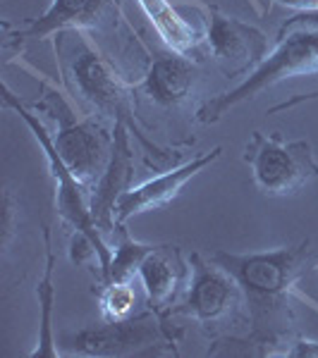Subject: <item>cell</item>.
<instances>
[{
  "label": "cell",
  "mask_w": 318,
  "mask_h": 358,
  "mask_svg": "<svg viewBox=\"0 0 318 358\" xmlns=\"http://www.w3.org/2000/svg\"><path fill=\"white\" fill-rule=\"evenodd\" d=\"M208 258L240 282L249 315V330L244 337L225 334L213 339L208 354H225L228 349L242 346L237 354L287 356V346L297 334L294 301H306L318 310V303L299 292V282L314 261L309 239L299 241L297 246H282L273 251H213Z\"/></svg>",
  "instance_id": "1"
},
{
  "label": "cell",
  "mask_w": 318,
  "mask_h": 358,
  "mask_svg": "<svg viewBox=\"0 0 318 358\" xmlns=\"http://www.w3.org/2000/svg\"><path fill=\"white\" fill-rule=\"evenodd\" d=\"M53 45L60 84L65 86V94L77 101L79 110L94 115L103 122H111V127L118 122L127 124L132 136H137V141L148 153L165 160L167 153L160 151L153 141H148L139 127L137 84L127 82L115 69V62L98 50L89 31L65 29V31L55 34Z\"/></svg>",
  "instance_id": "2"
},
{
  "label": "cell",
  "mask_w": 318,
  "mask_h": 358,
  "mask_svg": "<svg viewBox=\"0 0 318 358\" xmlns=\"http://www.w3.org/2000/svg\"><path fill=\"white\" fill-rule=\"evenodd\" d=\"M318 74V13H299L287 20L277 31L275 48L265 55L249 77L235 89L208 98L196 110L201 124H216L233 108L254 101L263 91L297 77Z\"/></svg>",
  "instance_id": "3"
},
{
  "label": "cell",
  "mask_w": 318,
  "mask_h": 358,
  "mask_svg": "<svg viewBox=\"0 0 318 358\" xmlns=\"http://www.w3.org/2000/svg\"><path fill=\"white\" fill-rule=\"evenodd\" d=\"M32 110L43 113L53 122L55 131L50 136L57 153L91 194L111 163L115 143L113 127H106L94 115L74 110L67 96L48 82H41V96L32 103Z\"/></svg>",
  "instance_id": "4"
},
{
  "label": "cell",
  "mask_w": 318,
  "mask_h": 358,
  "mask_svg": "<svg viewBox=\"0 0 318 358\" xmlns=\"http://www.w3.org/2000/svg\"><path fill=\"white\" fill-rule=\"evenodd\" d=\"M170 317L146 308L134 317L101 320V325L62 334L60 356H177L184 330L172 325Z\"/></svg>",
  "instance_id": "5"
},
{
  "label": "cell",
  "mask_w": 318,
  "mask_h": 358,
  "mask_svg": "<svg viewBox=\"0 0 318 358\" xmlns=\"http://www.w3.org/2000/svg\"><path fill=\"white\" fill-rule=\"evenodd\" d=\"M3 106L13 108L17 113V117L25 122L29 129H32L34 138L39 141V146L43 148L46 160H48V170L50 177H53V187H55V210L60 215V220L67 224L72 232H82L89 236L91 241L98 248V282H103L108 277V270H111V261H113V246L106 241V234L96 227L94 215H91V203H89V189L79 182V177L74 175L72 170L65 165V160L57 153L53 136L46 129V124L41 122L36 113L32 108H27L25 103H20L10 86H3Z\"/></svg>",
  "instance_id": "6"
},
{
  "label": "cell",
  "mask_w": 318,
  "mask_h": 358,
  "mask_svg": "<svg viewBox=\"0 0 318 358\" xmlns=\"http://www.w3.org/2000/svg\"><path fill=\"white\" fill-rule=\"evenodd\" d=\"M189 285L184 296L172 306L170 315H184L194 320L211 339L225 337L230 327L249 325L244 294L240 282L225 268L204 258L201 253H189Z\"/></svg>",
  "instance_id": "7"
},
{
  "label": "cell",
  "mask_w": 318,
  "mask_h": 358,
  "mask_svg": "<svg viewBox=\"0 0 318 358\" xmlns=\"http://www.w3.org/2000/svg\"><path fill=\"white\" fill-rule=\"evenodd\" d=\"M251 170L256 189L270 199L292 196L318 177L314 148L306 138L287 141L282 134L254 131L242 155Z\"/></svg>",
  "instance_id": "8"
},
{
  "label": "cell",
  "mask_w": 318,
  "mask_h": 358,
  "mask_svg": "<svg viewBox=\"0 0 318 358\" xmlns=\"http://www.w3.org/2000/svg\"><path fill=\"white\" fill-rule=\"evenodd\" d=\"M201 13L206 22L204 45L213 57L223 77L240 79L249 77L268 55V36L258 27L228 17L221 8L206 3H187Z\"/></svg>",
  "instance_id": "9"
},
{
  "label": "cell",
  "mask_w": 318,
  "mask_h": 358,
  "mask_svg": "<svg viewBox=\"0 0 318 358\" xmlns=\"http://www.w3.org/2000/svg\"><path fill=\"white\" fill-rule=\"evenodd\" d=\"M221 155H223V146H216L213 151H206L204 155H196V158H192L189 163H184L180 167H172V170L148 179V182L139 184V187H132L130 192H125L123 199L118 201V206H115V222L125 224L134 215L160 210V208L170 206L172 201L180 196L184 184H187L194 175H199L206 165L216 163Z\"/></svg>",
  "instance_id": "10"
},
{
  "label": "cell",
  "mask_w": 318,
  "mask_h": 358,
  "mask_svg": "<svg viewBox=\"0 0 318 358\" xmlns=\"http://www.w3.org/2000/svg\"><path fill=\"white\" fill-rule=\"evenodd\" d=\"M113 134L115 143L111 163H108L106 172H103L89 194L91 215H94L96 227L103 234L115 232V227H118V222H115V206L125 196V192L132 189V179H134V153H132L130 127L118 122L113 127Z\"/></svg>",
  "instance_id": "11"
},
{
  "label": "cell",
  "mask_w": 318,
  "mask_h": 358,
  "mask_svg": "<svg viewBox=\"0 0 318 358\" xmlns=\"http://www.w3.org/2000/svg\"><path fill=\"white\" fill-rule=\"evenodd\" d=\"M189 261L184 263L180 246L158 244L139 268V280L146 296V306L158 315H170L189 285Z\"/></svg>",
  "instance_id": "12"
},
{
  "label": "cell",
  "mask_w": 318,
  "mask_h": 358,
  "mask_svg": "<svg viewBox=\"0 0 318 358\" xmlns=\"http://www.w3.org/2000/svg\"><path fill=\"white\" fill-rule=\"evenodd\" d=\"M118 13V0H50L48 10L32 20L27 27L17 29L13 41H41L55 36L65 29H82V31H101L103 22Z\"/></svg>",
  "instance_id": "13"
},
{
  "label": "cell",
  "mask_w": 318,
  "mask_h": 358,
  "mask_svg": "<svg viewBox=\"0 0 318 358\" xmlns=\"http://www.w3.org/2000/svg\"><path fill=\"white\" fill-rule=\"evenodd\" d=\"M199 79L201 72L196 60L172 50V53L151 60L137 91L146 96L153 106L163 108V110H175L194 96Z\"/></svg>",
  "instance_id": "14"
},
{
  "label": "cell",
  "mask_w": 318,
  "mask_h": 358,
  "mask_svg": "<svg viewBox=\"0 0 318 358\" xmlns=\"http://www.w3.org/2000/svg\"><path fill=\"white\" fill-rule=\"evenodd\" d=\"M137 3L170 50L192 55L204 43V31L187 22V17L180 15L177 5H172L170 0H137Z\"/></svg>",
  "instance_id": "15"
},
{
  "label": "cell",
  "mask_w": 318,
  "mask_h": 358,
  "mask_svg": "<svg viewBox=\"0 0 318 358\" xmlns=\"http://www.w3.org/2000/svg\"><path fill=\"white\" fill-rule=\"evenodd\" d=\"M43 244H46V265L43 275L36 282V299H39V342L36 349L29 354V358H55L60 356V349L55 346L53 337V306H55V285H53V273H55V251L53 241H50V229L43 227Z\"/></svg>",
  "instance_id": "16"
},
{
  "label": "cell",
  "mask_w": 318,
  "mask_h": 358,
  "mask_svg": "<svg viewBox=\"0 0 318 358\" xmlns=\"http://www.w3.org/2000/svg\"><path fill=\"white\" fill-rule=\"evenodd\" d=\"M113 234H115V244H113L111 270H108V277L101 285H106V282H134V277H139L141 263L146 261V256L158 244H141V241H134L130 236V232L125 229V224H118Z\"/></svg>",
  "instance_id": "17"
},
{
  "label": "cell",
  "mask_w": 318,
  "mask_h": 358,
  "mask_svg": "<svg viewBox=\"0 0 318 358\" xmlns=\"http://www.w3.org/2000/svg\"><path fill=\"white\" fill-rule=\"evenodd\" d=\"M103 320H123L132 315V308L137 303V292L132 282H106L98 292Z\"/></svg>",
  "instance_id": "18"
},
{
  "label": "cell",
  "mask_w": 318,
  "mask_h": 358,
  "mask_svg": "<svg viewBox=\"0 0 318 358\" xmlns=\"http://www.w3.org/2000/svg\"><path fill=\"white\" fill-rule=\"evenodd\" d=\"M311 101H318V91H311V94H299V96H292V98H285V101L275 103L273 108H268V115H277V113H287L297 106H304V103H311Z\"/></svg>",
  "instance_id": "19"
},
{
  "label": "cell",
  "mask_w": 318,
  "mask_h": 358,
  "mask_svg": "<svg viewBox=\"0 0 318 358\" xmlns=\"http://www.w3.org/2000/svg\"><path fill=\"white\" fill-rule=\"evenodd\" d=\"M275 3L297 13H318V0H275Z\"/></svg>",
  "instance_id": "20"
}]
</instances>
